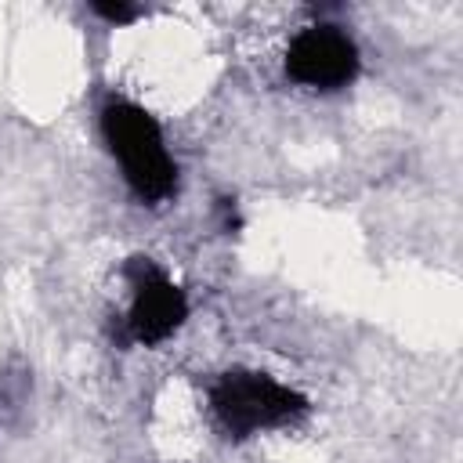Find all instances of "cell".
Returning a JSON list of instances; mask_svg holds the SVG:
<instances>
[{
  "label": "cell",
  "instance_id": "obj_1",
  "mask_svg": "<svg viewBox=\"0 0 463 463\" xmlns=\"http://www.w3.org/2000/svg\"><path fill=\"white\" fill-rule=\"evenodd\" d=\"M101 134L123 166L127 184L145 203H163L177 184V166L163 145L159 123L134 101L112 98L101 109Z\"/></svg>",
  "mask_w": 463,
  "mask_h": 463
},
{
  "label": "cell",
  "instance_id": "obj_2",
  "mask_svg": "<svg viewBox=\"0 0 463 463\" xmlns=\"http://www.w3.org/2000/svg\"><path fill=\"white\" fill-rule=\"evenodd\" d=\"M210 405L232 438L282 427L307 409V402L293 387L279 383L268 373H224L210 391Z\"/></svg>",
  "mask_w": 463,
  "mask_h": 463
},
{
  "label": "cell",
  "instance_id": "obj_3",
  "mask_svg": "<svg viewBox=\"0 0 463 463\" xmlns=\"http://www.w3.org/2000/svg\"><path fill=\"white\" fill-rule=\"evenodd\" d=\"M286 72L300 87H315V90L347 87L358 72V47L336 25H311L293 36L286 51Z\"/></svg>",
  "mask_w": 463,
  "mask_h": 463
},
{
  "label": "cell",
  "instance_id": "obj_4",
  "mask_svg": "<svg viewBox=\"0 0 463 463\" xmlns=\"http://www.w3.org/2000/svg\"><path fill=\"white\" fill-rule=\"evenodd\" d=\"M127 279L134 286L127 329L137 344H159L166 340L188 315V300L181 286H174L148 257H134L127 264Z\"/></svg>",
  "mask_w": 463,
  "mask_h": 463
},
{
  "label": "cell",
  "instance_id": "obj_5",
  "mask_svg": "<svg viewBox=\"0 0 463 463\" xmlns=\"http://www.w3.org/2000/svg\"><path fill=\"white\" fill-rule=\"evenodd\" d=\"M94 11H98L101 18H109V22H116V25L134 22V18L141 14V7H134V4H94Z\"/></svg>",
  "mask_w": 463,
  "mask_h": 463
}]
</instances>
